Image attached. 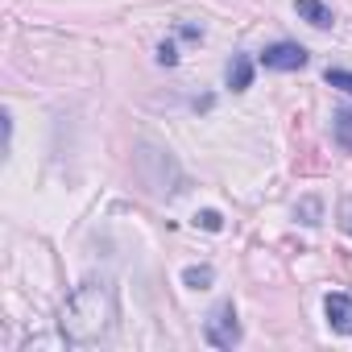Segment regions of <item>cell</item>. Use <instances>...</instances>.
Returning <instances> with one entry per match:
<instances>
[{"instance_id": "obj_1", "label": "cell", "mask_w": 352, "mask_h": 352, "mask_svg": "<svg viewBox=\"0 0 352 352\" xmlns=\"http://www.w3.org/2000/svg\"><path fill=\"white\" fill-rule=\"evenodd\" d=\"M116 290H112V282H104V278H87V282H79L71 294H67V302H63V311H58V331H63V340L67 344H75V348H87V344H100V340H108L112 331H116Z\"/></svg>"}, {"instance_id": "obj_2", "label": "cell", "mask_w": 352, "mask_h": 352, "mask_svg": "<svg viewBox=\"0 0 352 352\" xmlns=\"http://www.w3.org/2000/svg\"><path fill=\"white\" fill-rule=\"evenodd\" d=\"M204 336H208L212 348H224V352L236 348V344H241V319H236V307H232V302H220V307L208 315Z\"/></svg>"}, {"instance_id": "obj_3", "label": "cell", "mask_w": 352, "mask_h": 352, "mask_svg": "<svg viewBox=\"0 0 352 352\" xmlns=\"http://www.w3.org/2000/svg\"><path fill=\"white\" fill-rule=\"evenodd\" d=\"M261 67L265 71H298V67H307V50L298 42H274L261 50Z\"/></svg>"}, {"instance_id": "obj_4", "label": "cell", "mask_w": 352, "mask_h": 352, "mask_svg": "<svg viewBox=\"0 0 352 352\" xmlns=\"http://www.w3.org/2000/svg\"><path fill=\"white\" fill-rule=\"evenodd\" d=\"M323 315H327V327L340 331V336H352V294H327L323 298Z\"/></svg>"}, {"instance_id": "obj_5", "label": "cell", "mask_w": 352, "mask_h": 352, "mask_svg": "<svg viewBox=\"0 0 352 352\" xmlns=\"http://www.w3.org/2000/svg\"><path fill=\"white\" fill-rule=\"evenodd\" d=\"M294 9H298V17H302L307 25H315V30H331V25H336V13L323 5V0H294Z\"/></svg>"}, {"instance_id": "obj_6", "label": "cell", "mask_w": 352, "mask_h": 352, "mask_svg": "<svg viewBox=\"0 0 352 352\" xmlns=\"http://www.w3.org/2000/svg\"><path fill=\"white\" fill-rule=\"evenodd\" d=\"M224 79H228V87H232V91H245V87L253 83V63H249L245 54H232V63H228V75H224Z\"/></svg>"}, {"instance_id": "obj_7", "label": "cell", "mask_w": 352, "mask_h": 352, "mask_svg": "<svg viewBox=\"0 0 352 352\" xmlns=\"http://www.w3.org/2000/svg\"><path fill=\"white\" fill-rule=\"evenodd\" d=\"M331 133H336V141H340L344 149H352V108H340V112L331 116Z\"/></svg>"}, {"instance_id": "obj_8", "label": "cell", "mask_w": 352, "mask_h": 352, "mask_svg": "<svg viewBox=\"0 0 352 352\" xmlns=\"http://www.w3.org/2000/svg\"><path fill=\"white\" fill-rule=\"evenodd\" d=\"M212 278H216V274H212V265H191V270H183V282H187L191 290H208V286H212Z\"/></svg>"}, {"instance_id": "obj_9", "label": "cell", "mask_w": 352, "mask_h": 352, "mask_svg": "<svg viewBox=\"0 0 352 352\" xmlns=\"http://www.w3.org/2000/svg\"><path fill=\"white\" fill-rule=\"evenodd\" d=\"M331 87H340V91H348L352 96V71H340V67H327V75H323Z\"/></svg>"}, {"instance_id": "obj_10", "label": "cell", "mask_w": 352, "mask_h": 352, "mask_svg": "<svg viewBox=\"0 0 352 352\" xmlns=\"http://www.w3.org/2000/svg\"><path fill=\"white\" fill-rule=\"evenodd\" d=\"M195 224H204L208 232H220V228H224V220H220V212H199V216H195Z\"/></svg>"}, {"instance_id": "obj_11", "label": "cell", "mask_w": 352, "mask_h": 352, "mask_svg": "<svg viewBox=\"0 0 352 352\" xmlns=\"http://www.w3.org/2000/svg\"><path fill=\"white\" fill-rule=\"evenodd\" d=\"M340 228H344V232L352 236V195H348V199L340 204Z\"/></svg>"}, {"instance_id": "obj_12", "label": "cell", "mask_w": 352, "mask_h": 352, "mask_svg": "<svg viewBox=\"0 0 352 352\" xmlns=\"http://www.w3.org/2000/svg\"><path fill=\"white\" fill-rule=\"evenodd\" d=\"M157 63H166V67L179 63V54H174V46H170V42H162V46H157Z\"/></svg>"}]
</instances>
